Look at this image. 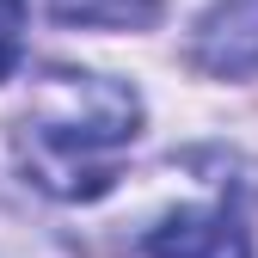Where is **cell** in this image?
I'll use <instances>...</instances> for the list:
<instances>
[{"mask_svg": "<svg viewBox=\"0 0 258 258\" xmlns=\"http://www.w3.org/2000/svg\"><path fill=\"white\" fill-rule=\"evenodd\" d=\"M148 258H252V228L234 203H190L148 228Z\"/></svg>", "mask_w": 258, "mask_h": 258, "instance_id": "7a4b0ae2", "label": "cell"}, {"mask_svg": "<svg viewBox=\"0 0 258 258\" xmlns=\"http://www.w3.org/2000/svg\"><path fill=\"white\" fill-rule=\"evenodd\" d=\"M19 49H25V0H0V80L13 74Z\"/></svg>", "mask_w": 258, "mask_h": 258, "instance_id": "277c9868", "label": "cell"}, {"mask_svg": "<svg viewBox=\"0 0 258 258\" xmlns=\"http://www.w3.org/2000/svg\"><path fill=\"white\" fill-rule=\"evenodd\" d=\"M142 136V99L136 86L80 74V68H49L31 86V105L19 117V166L31 184L61 203H92L117 184L123 154Z\"/></svg>", "mask_w": 258, "mask_h": 258, "instance_id": "6da1fadb", "label": "cell"}, {"mask_svg": "<svg viewBox=\"0 0 258 258\" xmlns=\"http://www.w3.org/2000/svg\"><path fill=\"white\" fill-rule=\"evenodd\" d=\"M61 25H99V31H142L160 19V0H55Z\"/></svg>", "mask_w": 258, "mask_h": 258, "instance_id": "3957f363", "label": "cell"}]
</instances>
